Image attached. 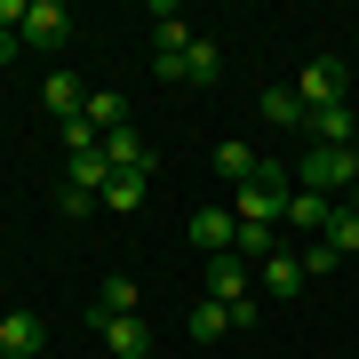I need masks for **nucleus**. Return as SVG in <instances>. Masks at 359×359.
<instances>
[{"label":"nucleus","mask_w":359,"mask_h":359,"mask_svg":"<svg viewBox=\"0 0 359 359\" xmlns=\"http://www.w3.org/2000/svg\"><path fill=\"white\" fill-rule=\"evenodd\" d=\"M344 184H359V152L351 144H311L304 160H295V192H344Z\"/></svg>","instance_id":"1"},{"label":"nucleus","mask_w":359,"mask_h":359,"mask_svg":"<svg viewBox=\"0 0 359 359\" xmlns=\"http://www.w3.org/2000/svg\"><path fill=\"white\" fill-rule=\"evenodd\" d=\"M295 104H304V112L351 104V65H344V56H311V65L295 72Z\"/></svg>","instance_id":"2"},{"label":"nucleus","mask_w":359,"mask_h":359,"mask_svg":"<svg viewBox=\"0 0 359 359\" xmlns=\"http://www.w3.org/2000/svg\"><path fill=\"white\" fill-rule=\"evenodd\" d=\"M16 40H25V48H65V40H72V8H65V0H32Z\"/></svg>","instance_id":"3"},{"label":"nucleus","mask_w":359,"mask_h":359,"mask_svg":"<svg viewBox=\"0 0 359 359\" xmlns=\"http://www.w3.org/2000/svg\"><path fill=\"white\" fill-rule=\"evenodd\" d=\"M200 280H208V304H240V295H256V271H248L240 256H208V271H200Z\"/></svg>","instance_id":"4"},{"label":"nucleus","mask_w":359,"mask_h":359,"mask_svg":"<svg viewBox=\"0 0 359 359\" xmlns=\"http://www.w3.org/2000/svg\"><path fill=\"white\" fill-rule=\"evenodd\" d=\"M231 240H240V216L231 208H192V248L200 256H231Z\"/></svg>","instance_id":"5"},{"label":"nucleus","mask_w":359,"mask_h":359,"mask_svg":"<svg viewBox=\"0 0 359 359\" xmlns=\"http://www.w3.org/2000/svg\"><path fill=\"white\" fill-rule=\"evenodd\" d=\"M88 327L104 335V351H112V359H144V351H152V327H144L136 311H120V320H88Z\"/></svg>","instance_id":"6"},{"label":"nucleus","mask_w":359,"mask_h":359,"mask_svg":"<svg viewBox=\"0 0 359 359\" xmlns=\"http://www.w3.org/2000/svg\"><path fill=\"white\" fill-rule=\"evenodd\" d=\"M40 104H48L56 120H80V112H88V80H80V72H48V80H40Z\"/></svg>","instance_id":"7"},{"label":"nucleus","mask_w":359,"mask_h":359,"mask_svg":"<svg viewBox=\"0 0 359 359\" xmlns=\"http://www.w3.org/2000/svg\"><path fill=\"white\" fill-rule=\"evenodd\" d=\"M104 160H112V176H152V144H144L136 128H120V136H104Z\"/></svg>","instance_id":"8"},{"label":"nucleus","mask_w":359,"mask_h":359,"mask_svg":"<svg viewBox=\"0 0 359 359\" xmlns=\"http://www.w3.org/2000/svg\"><path fill=\"white\" fill-rule=\"evenodd\" d=\"M311 144H359V104H327V112H304Z\"/></svg>","instance_id":"9"},{"label":"nucleus","mask_w":359,"mask_h":359,"mask_svg":"<svg viewBox=\"0 0 359 359\" xmlns=\"http://www.w3.org/2000/svg\"><path fill=\"white\" fill-rule=\"evenodd\" d=\"M256 287L280 295V304H295V295H304V256H287V248H280L271 264H256Z\"/></svg>","instance_id":"10"},{"label":"nucleus","mask_w":359,"mask_h":359,"mask_svg":"<svg viewBox=\"0 0 359 359\" xmlns=\"http://www.w3.org/2000/svg\"><path fill=\"white\" fill-rule=\"evenodd\" d=\"M208 160H216V176H224V184H256V168H264V152H256V144H240V136H224Z\"/></svg>","instance_id":"11"},{"label":"nucleus","mask_w":359,"mask_h":359,"mask_svg":"<svg viewBox=\"0 0 359 359\" xmlns=\"http://www.w3.org/2000/svg\"><path fill=\"white\" fill-rule=\"evenodd\" d=\"M192 25H184V8H168V0H160V8H152V56H184V48H192Z\"/></svg>","instance_id":"12"},{"label":"nucleus","mask_w":359,"mask_h":359,"mask_svg":"<svg viewBox=\"0 0 359 359\" xmlns=\"http://www.w3.org/2000/svg\"><path fill=\"white\" fill-rule=\"evenodd\" d=\"M80 120H88L96 136H120V128H128V96H120V88H88V112H80Z\"/></svg>","instance_id":"13"},{"label":"nucleus","mask_w":359,"mask_h":359,"mask_svg":"<svg viewBox=\"0 0 359 359\" xmlns=\"http://www.w3.org/2000/svg\"><path fill=\"white\" fill-rule=\"evenodd\" d=\"M280 216H295V231H311V240H327V224H335V208L320 192H287L280 200Z\"/></svg>","instance_id":"14"},{"label":"nucleus","mask_w":359,"mask_h":359,"mask_svg":"<svg viewBox=\"0 0 359 359\" xmlns=\"http://www.w3.org/2000/svg\"><path fill=\"white\" fill-rule=\"evenodd\" d=\"M224 80V48L216 40H192V48H184V88H216Z\"/></svg>","instance_id":"15"},{"label":"nucleus","mask_w":359,"mask_h":359,"mask_svg":"<svg viewBox=\"0 0 359 359\" xmlns=\"http://www.w3.org/2000/svg\"><path fill=\"white\" fill-rule=\"evenodd\" d=\"M65 184H72V192H96V200H104V184H112V160H104V144H96V152H72Z\"/></svg>","instance_id":"16"},{"label":"nucleus","mask_w":359,"mask_h":359,"mask_svg":"<svg viewBox=\"0 0 359 359\" xmlns=\"http://www.w3.org/2000/svg\"><path fill=\"white\" fill-rule=\"evenodd\" d=\"M0 351H8V359H32L40 351V311H8V320H0Z\"/></svg>","instance_id":"17"},{"label":"nucleus","mask_w":359,"mask_h":359,"mask_svg":"<svg viewBox=\"0 0 359 359\" xmlns=\"http://www.w3.org/2000/svg\"><path fill=\"white\" fill-rule=\"evenodd\" d=\"M136 304H144V287H136V280H120V271H112V280H104V295L88 304V320H120V311H136Z\"/></svg>","instance_id":"18"},{"label":"nucleus","mask_w":359,"mask_h":359,"mask_svg":"<svg viewBox=\"0 0 359 359\" xmlns=\"http://www.w3.org/2000/svg\"><path fill=\"white\" fill-rule=\"evenodd\" d=\"M256 112L271 120V128H304V104H295V88H264V96H256Z\"/></svg>","instance_id":"19"},{"label":"nucleus","mask_w":359,"mask_h":359,"mask_svg":"<svg viewBox=\"0 0 359 359\" xmlns=\"http://www.w3.org/2000/svg\"><path fill=\"white\" fill-rule=\"evenodd\" d=\"M192 335H200V344H216V335H231V311L200 295V304H192Z\"/></svg>","instance_id":"20"},{"label":"nucleus","mask_w":359,"mask_h":359,"mask_svg":"<svg viewBox=\"0 0 359 359\" xmlns=\"http://www.w3.org/2000/svg\"><path fill=\"white\" fill-rule=\"evenodd\" d=\"M327 248H335V256H359V216H351V208H335V224H327Z\"/></svg>","instance_id":"21"},{"label":"nucleus","mask_w":359,"mask_h":359,"mask_svg":"<svg viewBox=\"0 0 359 359\" xmlns=\"http://www.w3.org/2000/svg\"><path fill=\"white\" fill-rule=\"evenodd\" d=\"M104 208H120V216L144 208V176H112V184H104Z\"/></svg>","instance_id":"22"},{"label":"nucleus","mask_w":359,"mask_h":359,"mask_svg":"<svg viewBox=\"0 0 359 359\" xmlns=\"http://www.w3.org/2000/svg\"><path fill=\"white\" fill-rule=\"evenodd\" d=\"M335 264H344V256H335V248H327V240H311V248H304V280H327V271H335Z\"/></svg>","instance_id":"23"},{"label":"nucleus","mask_w":359,"mask_h":359,"mask_svg":"<svg viewBox=\"0 0 359 359\" xmlns=\"http://www.w3.org/2000/svg\"><path fill=\"white\" fill-rule=\"evenodd\" d=\"M56 216H96V192H72L65 184V192H56Z\"/></svg>","instance_id":"24"},{"label":"nucleus","mask_w":359,"mask_h":359,"mask_svg":"<svg viewBox=\"0 0 359 359\" xmlns=\"http://www.w3.org/2000/svg\"><path fill=\"white\" fill-rule=\"evenodd\" d=\"M96 144H104V136L88 128V120H65V152H96Z\"/></svg>","instance_id":"25"},{"label":"nucleus","mask_w":359,"mask_h":359,"mask_svg":"<svg viewBox=\"0 0 359 359\" xmlns=\"http://www.w3.org/2000/svg\"><path fill=\"white\" fill-rule=\"evenodd\" d=\"M16 56H25V40H16V32H0V65H16Z\"/></svg>","instance_id":"26"},{"label":"nucleus","mask_w":359,"mask_h":359,"mask_svg":"<svg viewBox=\"0 0 359 359\" xmlns=\"http://www.w3.org/2000/svg\"><path fill=\"white\" fill-rule=\"evenodd\" d=\"M351 216H359V184H351Z\"/></svg>","instance_id":"27"},{"label":"nucleus","mask_w":359,"mask_h":359,"mask_svg":"<svg viewBox=\"0 0 359 359\" xmlns=\"http://www.w3.org/2000/svg\"><path fill=\"white\" fill-rule=\"evenodd\" d=\"M0 359H8V351H0Z\"/></svg>","instance_id":"28"}]
</instances>
